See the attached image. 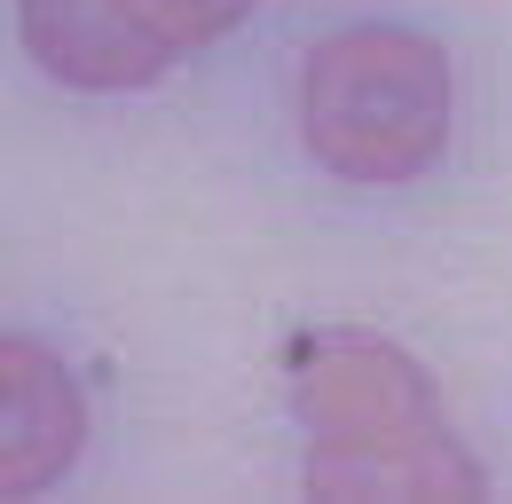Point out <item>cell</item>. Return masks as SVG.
Masks as SVG:
<instances>
[{"label":"cell","instance_id":"6da1fadb","mask_svg":"<svg viewBox=\"0 0 512 504\" xmlns=\"http://www.w3.org/2000/svg\"><path fill=\"white\" fill-rule=\"evenodd\" d=\"M292 402L316 497H481V465L449 441L426 371L371 331H316L292 355Z\"/></svg>","mask_w":512,"mask_h":504},{"label":"cell","instance_id":"7a4b0ae2","mask_svg":"<svg viewBox=\"0 0 512 504\" xmlns=\"http://www.w3.org/2000/svg\"><path fill=\"white\" fill-rule=\"evenodd\" d=\"M300 134L339 182H410L449 142V56L402 24H347L300 71Z\"/></svg>","mask_w":512,"mask_h":504},{"label":"cell","instance_id":"3957f363","mask_svg":"<svg viewBox=\"0 0 512 504\" xmlns=\"http://www.w3.org/2000/svg\"><path fill=\"white\" fill-rule=\"evenodd\" d=\"M16 32H24V56L48 79L95 87V95L150 87L174 63L166 40L150 32L142 0H16Z\"/></svg>","mask_w":512,"mask_h":504},{"label":"cell","instance_id":"277c9868","mask_svg":"<svg viewBox=\"0 0 512 504\" xmlns=\"http://www.w3.org/2000/svg\"><path fill=\"white\" fill-rule=\"evenodd\" d=\"M87 441L71 371L40 339H0V497H40Z\"/></svg>","mask_w":512,"mask_h":504},{"label":"cell","instance_id":"5b68a950","mask_svg":"<svg viewBox=\"0 0 512 504\" xmlns=\"http://www.w3.org/2000/svg\"><path fill=\"white\" fill-rule=\"evenodd\" d=\"M142 16H150V32L166 40V56H197V48H213L221 32H237V24L253 16V0H142Z\"/></svg>","mask_w":512,"mask_h":504}]
</instances>
